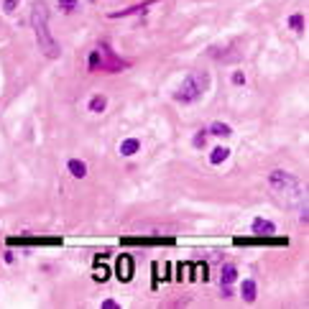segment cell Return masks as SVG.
Instances as JSON below:
<instances>
[{"instance_id":"1","label":"cell","mask_w":309,"mask_h":309,"mask_svg":"<svg viewBox=\"0 0 309 309\" xmlns=\"http://www.w3.org/2000/svg\"><path fill=\"white\" fill-rule=\"evenodd\" d=\"M31 23H33V31H36L38 51H44L49 59H59L61 49H59V44L54 41V36H51V31H49V13H46V6H44V3H36V6H33Z\"/></svg>"},{"instance_id":"2","label":"cell","mask_w":309,"mask_h":309,"mask_svg":"<svg viewBox=\"0 0 309 309\" xmlns=\"http://www.w3.org/2000/svg\"><path fill=\"white\" fill-rule=\"evenodd\" d=\"M207 87H210V74L207 72H192L187 80L181 82V87L174 92V100L176 102H184V105L197 102L207 92Z\"/></svg>"},{"instance_id":"3","label":"cell","mask_w":309,"mask_h":309,"mask_svg":"<svg viewBox=\"0 0 309 309\" xmlns=\"http://www.w3.org/2000/svg\"><path fill=\"white\" fill-rule=\"evenodd\" d=\"M268 184H271V187L279 192V195L294 197V200H296V205L306 202V195L301 192V187H299L296 176H294V174H289V171H281V169L271 171V174H268Z\"/></svg>"},{"instance_id":"4","label":"cell","mask_w":309,"mask_h":309,"mask_svg":"<svg viewBox=\"0 0 309 309\" xmlns=\"http://www.w3.org/2000/svg\"><path fill=\"white\" fill-rule=\"evenodd\" d=\"M115 274H118V279L123 284H128L133 279V258L131 256H120L118 258V266H115Z\"/></svg>"},{"instance_id":"5","label":"cell","mask_w":309,"mask_h":309,"mask_svg":"<svg viewBox=\"0 0 309 309\" xmlns=\"http://www.w3.org/2000/svg\"><path fill=\"white\" fill-rule=\"evenodd\" d=\"M253 233H256V235L268 238V235H274V233H276V225H274V222H268V220H263V217H258V220H253Z\"/></svg>"},{"instance_id":"6","label":"cell","mask_w":309,"mask_h":309,"mask_svg":"<svg viewBox=\"0 0 309 309\" xmlns=\"http://www.w3.org/2000/svg\"><path fill=\"white\" fill-rule=\"evenodd\" d=\"M235 279H238V268H235L233 263H225V266L220 268V284H222V286H230Z\"/></svg>"},{"instance_id":"7","label":"cell","mask_w":309,"mask_h":309,"mask_svg":"<svg viewBox=\"0 0 309 309\" xmlns=\"http://www.w3.org/2000/svg\"><path fill=\"white\" fill-rule=\"evenodd\" d=\"M67 169H69V174H72V176H77V179L87 176V164H85V161H80V159H69Z\"/></svg>"},{"instance_id":"8","label":"cell","mask_w":309,"mask_h":309,"mask_svg":"<svg viewBox=\"0 0 309 309\" xmlns=\"http://www.w3.org/2000/svg\"><path fill=\"white\" fill-rule=\"evenodd\" d=\"M138 151H141V141L138 138H126L120 143V153H123V156H136Z\"/></svg>"},{"instance_id":"9","label":"cell","mask_w":309,"mask_h":309,"mask_svg":"<svg viewBox=\"0 0 309 309\" xmlns=\"http://www.w3.org/2000/svg\"><path fill=\"white\" fill-rule=\"evenodd\" d=\"M256 291H258V289H256V281L245 279V281L240 284V296H243L248 304H253V301H256Z\"/></svg>"},{"instance_id":"10","label":"cell","mask_w":309,"mask_h":309,"mask_svg":"<svg viewBox=\"0 0 309 309\" xmlns=\"http://www.w3.org/2000/svg\"><path fill=\"white\" fill-rule=\"evenodd\" d=\"M105 107H107V97L105 95H95L90 100V112H105Z\"/></svg>"},{"instance_id":"11","label":"cell","mask_w":309,"mask_h":309,"mask_svg":"<svg viewBox=\"0 0 309 309\" xmlns=\"http://www.w3.org/2000/svg\"><path fill=\"white\" fill-rule=\"evenodd\" d=\"M210 133H212V136L227 138V136H233V128H230L227 123H212V126H210Z\"/></svg>"},{"instance_id":"12","label":"cell","mask_w":309,"mask_h":309,"mask_svg":"<svg viewBox=\"0 0 309 309\" xmlns=\"http://www.w3.org/2000/svg\"><path fill=\"white\" fill-rule=\"evenodd\" d=\"M227 156H230V148H215V151L210 153V164L217 166V164H222Z\"/></svg>"},{"instance_id":"13","label":"cell","mask_w":309,"mask_h":309,"mask_svg":"<svg viewBox=\"0 0 309 309\" xmlns=\"http://www.w3.org/2000/svg\"><path fill=\"white\" fill-rule=\"evenodd\" d=\"M289 26L296 31V33H301L304 31V16H299V13H294L291 18H289Z\"/></svg>"},{"instance_id":"14","label":"cell","mask_w":309,"mask_h":309,"mask_svg":"<svg viewBox=\"0 0 309 309\" xmlns=\"http://www.w3.org/2000/svg\"><path fill=\"white\" fill-rule=\"evenodd\" d=\"M77 6H80V0H59V11H64V13L77 11Z\"/></svg>"},{"instance_id":"15","label":"cell","mask_w":309,"mask_h":309,"mask_svg":"<svg viewBox=\"0 0 309 309\" xmlns=\"http://www.w3.org/2000/svg\"><path fill=\"white\" fill-rule=\"evenodd\" d=\"M18 8V0H3V13H13Z\"/></svg>"},{"instance_id":"16","label":"cell","mask_w":309,"mask_h":309,"mask_svg":"<svg viewBox=\"0 0 309 309\" xmlns=\"http://www.w3.org/2000/svg\"><path fill=\"white\" fill-rule=\"evenodd\" d=\"M205 143H207V133H205V131H200V133L195 136V146H197V148H202Z\"/></svg>"},{"instance_id":"17","label":"cell","mask_w":309,"mask_h":309,"mask_svg":"<svg viewBox=\"0 0 309 309\" xmlns=\"http://www.w3.org/2000/svg\"><path fill=\"white\" fill-rule=\"evenodd\" d=\"M95 281H107V268H105V266H100V268H97Z\"/></svg>"},{"instance_id":"18","label":"cell","mask_w":309,"mask_h":309,"mask_svg":"<svg viewBox=\"0 0 309 309\" xmlns=\"http://www.w3.org/2000/svg\"><path fill=\"white\" fill-rule=\"evenodd\" d=\"M233 85H245V74L243 72H235L233 74Z\"/></svg>"},{"instance_id":"19","label":"cell","mask_w":309,"mask_h":309,"mask_svg":"<svg viewBox=\"0 0 309 309\" xmlns=\"http://www.w3.org/2000/svg\"><path fill=\"white\" fill-rule=\"evenodd\" d=\"M197 274H200V279L202 281H207V266L202 263V266H197Z\"/></svg>"},{"instance_id":"20","label":"cell","mask_w":309,"mask_h":309,"mask_svg":"<svg viewBox=\"0 0 309 309\" xmlns=\"http://www.w3.org/2000/svg\"><path fill=\"white\" fill-rule=\"evenodd\" d=\"M102 309H120V306L115 304V301H110V299H107V301H102Z\"/></svg>"}]
</instances>
